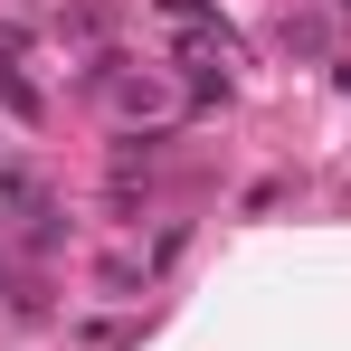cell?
Masks as SVG:
<instances>
[{"instance_id":"1","label":"cell","mask_w":351,"mask_h":351,"mask_svg":"<svg viewBox=\"0 0 351 351\" xmlns=\"http://www.w3.org/2000/svg\"><path fill=\"white\" fill-rule=\"evenodd\" d=\"M0 105H10V114H19V123H38V95H29V86H19L10 66H0Z\"/></svg>"},{"instance_id":"2","label":"cell","mask_w":351,"mask_h":351,"mask_svg":"<svg viewBox=\"0 0 351 351\" xmlns=\"http://www.w3.org/2000/svg\"><path fill=\"white\" fill-rule=\"evenodd\" d=\"M332 10H351V0H332Z\"/></svg>"}]
</instances>
